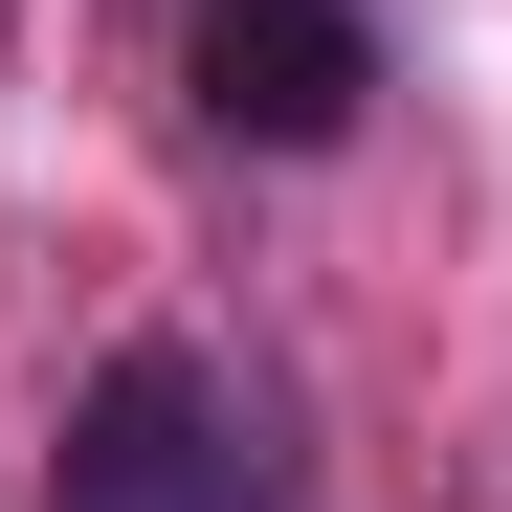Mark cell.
<instances>
[{
	"mask_svg": "<svg viewBox=\"0 0 512 512\" xmlns=\"http://www.w3.org/2000/svg\"><path fill=\"white\" fill-rule=\"evenodd\" d=\"M45 512H245V401L179 357V334H134V357L67 401V468Z\"/></svg>",
	"mask_w": 512,
	"mask_h": 512,
	"instance_id": "6da1fadb",
	"label": "cell"
},
{
	"mask_svg": "<svg viewBox=\"0 0 512 512\" xmlns=\"http://www.w3.org/2000/svg\"><path fill=\"white\" fill-rule=\"evenodd\" d=\"M379 90V0H201V112L245 156H334Z\"/></svg>",
	"mask_w": 512,
	"mask_h": 512,
	"instance_id": "7a4b0ae2",
	"label": "cell"
}]
</instances>
